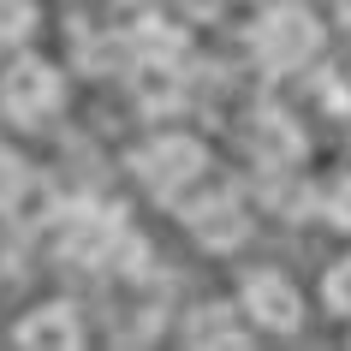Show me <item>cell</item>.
Wrapping results in <instances>:
<instances>
[{
  "instance_id": "cell-10",
  "label": "cell",
  "mask_w": 351,
  "mask_h": 351,
  "mask_svg": "<svg viewBox=\"0 0 351 351\" xmlns=\"http://www.w3.org/2000/svg\"><path fill=\"white\" fill-rule=\"evenodd\" d=\"M24 191H30V167H24L19 149L0 143V215H12V208L24 203Z\"/></svg>"
},
{
  "instance_id": "cell-8",
  "label": "cell",
  "mask_w": 351,
  "mask_h": 351,
  "mask_svg": "<svg viewBox=\"0 0 351 351\" xmlns=\"http://www.w3.org/2000/svg\"><path fill=\"white\" fill-rule=\"evenodd\" d=\"M12 339H19V346H36V351H48V346L72 351V346H84V315H77L72 304L48 298V304H36L30 315L12 322Z\"/></svg>"
},
{
  "instance_id": "cell-4",
  "label": "cell",
  "mask_w": 351,
  "mask_h": 351,
  "mask_svg": "<svg viewBox=\"0 0 351 351\" xmlns=\"http://www.w3.org/2000/svg\"><path fill=\"white\" fill-rule=\"evenodd\" d=\"M239 310L244 322H256L262 333H298L304 328V286H298L286 268H250L239 286Z\"/></svg>"
},
{
  "instance_id": "cell-11",
  "label": "cell",
  "mask_w": 351,
  "mask_h": 351,
  "mask_svg": "<svg viewBox=\"0 0 351 351\" xmlns=\"http://www.w3.org/2000/svg\"><path fill=\"white\" fill-rule=\"evenodd\" d=\"M322 310L333 315V322H351V256H339L322 274Z\"/></svg>"
},
{
  "instance_id": "cell-2",
  "label": "cell",
  "mask_w": 351,
  "mask_h": 351,
  "mask_svg": "<svg viewBox=\"0 0 351 351\" xmlns=\"http://www.w3.org/2000/svg\"><path fill=\"white\" fill-rule=\"evenodd\" d=\"M131 173L155 197H185L197 179H208V143L191 137V131H155L149 143H137Z\"/></svg>"
},
{
  "instance_id": "cell-3",
  "label": "cell",
  "mask_w": 351,
  "mask_h": 351,
  "mask_svg": "<svg viewBox=\"0 0 351 351\" xmlns=\"http://www.w3.org/2000/svg\"><path fill=\"white\" fill-rule=\"evenodd\" d=\"M60 108H66V77H60V66L24 54V60H12V66L0 72V113H6L12 125L36 131V125H48Z\"/></svg>"
},
{
  "instance_id": "cell-9",
  "label": "cell",
  "mask_w": 351,
  "mask_h": 351,
  "mask_svg": "<svg viewBox=\"0 0 351 351\" xmlns=\"http://www.w3.org/2000/svg\"><path fill=\"white\" fill-rule=\"evenodd\" d=\"M131 60L137 66H179L185 60V30L167 19H143L131 30Z\"/></svg>"
},
{
  "instance_id": "cell-7",
  "label": "cell",
  "mask_w": 351,
  "mask_h": 351,
  "mask_svg": "<svg viewBox=\"0 0 351 351\" xmlns=\"http://www.w3.org/2000/svg\"><path fill=\"white\" fill-rule=\"evenodd\" d=\"M244 143H250V155H256L268 173H286V167L304 161V131H298L292 113H280V108L256 113V119L244 125Z\"/></svg>"
},
{
  "instance_id": "cell-5",
  "label": "cell",
  "mask_w": 351,
  "mask_h": 351,
  "mask_svg": "<svg viewBox=\"0 0 351 351\" xmlns=\"http://www.w3.org/2000/svg\"><path fill=\"white\" fill-rule=\"evenodd\" d=\"M119 250H131V232L113 208H72L60 226V256L77 268H113Z\"/></svg>"
},
{
  "instance_id": "cell-14",
  "label": "cell",
  "mask_w": 351,
  "mask_h": 351,
  "mask_svg": "<svg viewBox=\"0 0 351 351\" xmlns=\"http://www.w3.org/2000/svg\"><path fill=\"white\" fill-rule=\"evenodd\" d=\"M191 339H215V346H239L244 333H239V322H226V315H197V322H191Z\"/></svg>"
},
{
  "instance_id": "cell-12",
  "label": "cell",
  "mask_w": 351,
  "mask_h": 351,
  "mask_svg": "<svg viewBox=\"0 0 351 351\" xmlns=\"http://www.w3.org/2000/svg\"><path fill=\"white\" fill-rule=\"evenodd\" d=\"M30 30H36V0H0V48L30 42Z\"/></svg>"
},
{
  "instance_id": "cell-1",
  "label": "cell",
  "mask_w": 351,
  "mask_h": 351,
  "mask_svg": "<svg viewBox=\"0 0 351 351\" xmlns=\"http://www.w3.org/2000/svg\"><path fill=\"white\" fill-rule=\"evenodd\" d=\"M244 42H250L262 72H298L328 48V24H322V12L310 0H268Z\"/></svg>"
},
{
  "instance_id": "cell-13",
  "label": "cell",
  "mask_w": 351,
  "mask_h": 351,
  "mask_svg": "<svg viewBox=\"0 0 351 351\" xmlns=\"http://www.w3.org/2000/svg\"><path fill=\"white\" fill-rule=\"evenodd\" d=\"M322 221H333L339 232H351V167L322 185Z\"/></svg>"
},
{
  "instance_id": "cell-6",
  "label": "cell",
  "mask_w": 351,
  "mask_h": 351,
  "mask_svg": "<svg viewBox=\"0 0 351 351\" xmlns=\"http://www.w3.org/2000/svg\"><path fill=\"white\" fill-rule=\"evenodd\" d=\"M185 232L203 250L226 256V250H239L250 239V208H244V197L232 185H221V191H208V197H197V203H185Z\"/></svg>"
}]
</instances>
